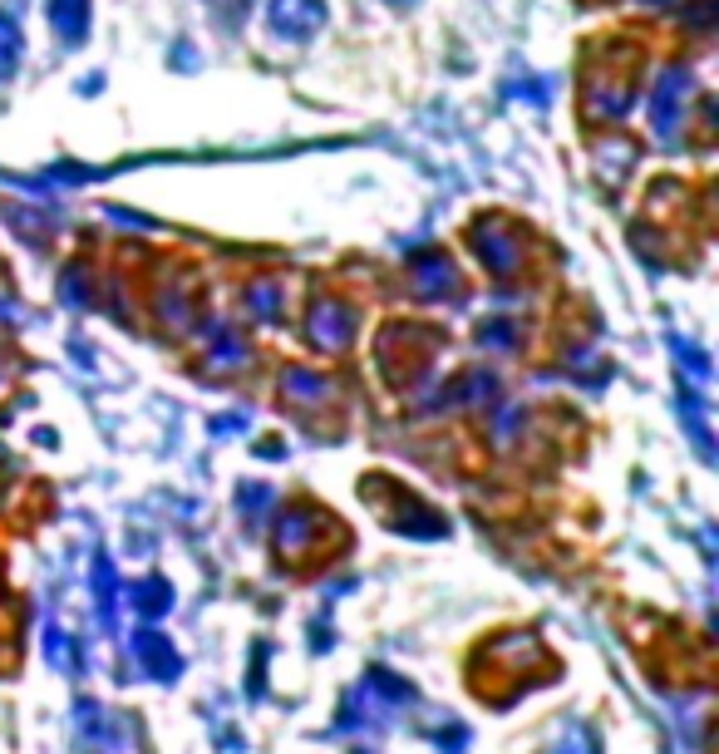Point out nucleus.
Returning <instances> with one entry per match:
<instances>
[{
    "label": "nucleus",
    "mask_w": 719,
    "mask_h": 754,
    "mask_svg": "<svg viewBox=\"0 0 719 754\" xmlns=\"http://www.w3.org/2000/svg\"><path fill=\"white\" fill-rule=\"evenodd\" d=\"M350 330H355L350 306H340V301H315L311 306V336L321 340V346H330V350L350 346Z\"/></svg>",
    "instance_id": "nucleus-4"
},
{
    "label": "nucleus",
    "mask_w": 719,
    "mask_h": 754,
    "mask_svg": "<svg viewBox=\"0 0 719 754\" xmlns=\"http://www.w3.org/2000/svg\"><path fill=\"white\" fill-rule=\"evenodd\" d=\"M473 242H478V257H483V267L488 271H512L522 262V252H518V237H512V228H502V222H483L478 232H473Z\"/></svg>",
    "instance_id": "nucleus-3"
},
{
    "label": "nucleus",
    "mask_w": 719,
    "mask_h": 754,
    "mask_svg": "<svg viewBox=\"0 0 719 754\" xmlns=\"http://www.w3.org/2000/svg\"><path fill=\"white\" fill-rule=\"evenodd\" d=\"M325 5L321 0H271V31L286 40H305L311 31H321Z\"/></svg>",
    "instance_id": "nucleus-2"
},
{
    "label": "nucleus",
    "mask_w": 719,
    "mask_h": 754,
    "mask_svg": "<svg viewBox=\"0 0 719 754\" xmlns=\"http://www.w3.org/2000/svg\"><path fill=\"white\" fill-rule=\"evenodd\" d=\"M414 267H419V291L424 297H439V291L453 281V271H449V262L443 257H419Z\"/></svg>",
    "instance_id": "nucleus-6"
},
{
    "label": "nucleus",
    "mask_w": 719,
    "mask_h": 754,
    "mask_svg": "<svg viewBox=\"0 0 719 754\" xmlns=\"http://www.w3.org/2000/svg\"><path fill=\"white\" fill-rule=\"evenodd\" d=\"M685 90H689V74L680 70V65H670V70L660 74L656 100H650V119H656V134H660V139H670V134H675L680 109H685Z\"/></svg>",
    "instance_id": "nucleus-1"
},
{
    "label": "nucleus",
    "mask_w": 719,
    "mask_h": 754,
    "mask_svg": "<svg viewBox=\"0 0 719 754\" xmlns=\"http://www.w3.org/2000/svg\"><path fill=\"white\" fill-rule=\"evenodd\" d=\"M246 301H252L256 316H276V301H281V297H276V287H256Z\"/></svg>",
    "instance_id": "nucleus-8"
},
{
    "label": "nucleus",
    "mask_w": 719,
    "mask_h": 754,
    "mask_svg": "<svg viewBox=\"0 0 719 754\" xmlns=\"http://www.w3.org/2000/svg\"><path fill=\"white\" fill-rule=\"evenodd\" d=\"M49 21L65 40H84L89 35V0H49Z\"/></svg>",
    "instance_id": "nucleus-5"
},
{
    "label": "nucleus",
    "mask_w": 719,
    "mask_h": 754,
    "mask_svg": "<svg viewBox=\"0 0 719 754\" xmlns=\"http://www.w3.org/2000/svg\"><path fill=\"white\" fill-rule=\"evenodd\" d=\"M394 5H409V0H394Z\"/></svg>",
    "instance_id": "nucleus-9"
},
{
    "label": "nucleus",
    "mask_w": 719,
    "mask_h": 754,
    "mask_svg": "<svg viewBox=\"0 0 719 754\" xmlns=\"http://www.w3.org/2000/svg\"><path fill=\"white\" fill-rule=\"evenodd\" d=\"M646 5H656V0H646Z\"/></svg>",
    "instance_id": "nucleus-10"
},
{
    "label": "nucleus",
    "mask_w": 719,
    "mask_h": 754,
    "mask_svg": "<svg viewBox=\"0 0 719 754\" xmlns=\"http://www.w3.org/2000/svg\"><path fill=\"white\" fill-rule=\"evenodd\" d=\"M20 65V31L15 21H0V80H10Z\"/></svg>",
    "instance_id": "nucleus-7"
}]
</instances>
